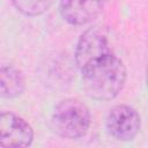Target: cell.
<instances>
[{
  "label": "cell",
  "mask_w": 148,
  "mask_h": 148,
  "mask_svg": "<svg viewBox=\"0 0 148 148\" xmlns=\"http://www.w3.org/2000/svg\"><path fill=\"white\" fill-rule=\"evenodd\" d=\"M91 116L88 106L77 98H65L56 106L51 116L52 130L68 140L80 139L89 130Z\"/></svg>",
  "instance_id": "cell-2"
},
{
  "label": "cell",
  "mask_w": 148,
  "mask_h": 148,
  "mask_svg": "<svg viewBox=\"0 0 148 148\" xmlns=\"http://www.w3.org/2000/svg\"><path fill=\"white\" fill-rule=\"evenodd\" d=\"M54 0H12L13 6L25 16H39L47 12Z\"/></svg>",
  "instance_id": "cell-8"
},
{
  "label": "cell",
  "mask_w": 148,
  "mask_h": 148,
  "mask_svg": "<svg viewBox=\"0 0 148 148\" xmlns=\"http://www.w3.org/2000/svg\"><path fill=\"white\" fill-rule=\"evenodd\" d=\"M106 0H60L61 17L72 25H83L91 22L102 12Z\"/></svg>",
  "instance_id": "cell-6"
},
{
  "label": "cell",
  "mask_w": 148,
  "mask_h": 148,
  "mask_svg": "<svg viewBox=\"0 0 148 148\" xmlns=\"http://www.w3.org/2000/svg\"><path fill=\"white\" fill-rule=\"evenodd\" d=\"M25 88L23 73L13 65L0 66V97L15 98L20 96Z\"/></svg>",
  "instance_id": "cell-7"
},
{
  "label": "cell",
  "mask_w": 148,
  "mask_h": 148,
  "mask_svg": "<svg viewBox=\"0 0 148 148\" xmlns=\"http://www.w3.org/2000/svg\"><path fill=\"white\" fill-rule=\"evenodd\" d=\"M82 87L96 101H111L123 90L126 82V67L112 52L104 54L81 69Z\"/></svg>",
  "instance_id": "cell-1"
},
{
  "label": "cell",
  "mask_w": 148,
  "mask_h": 148,
  "mask_svg": "<svg viewBox=\"0 0 148 148\" xmlns=\"http://www.w3.org/2000/svg\"><path fill=\"white\" fill-rule=\"evenodd\" d=\"M105 126L113 139L118 141H130L139 133L141 118L134 108L126 104H118L108 112Z\"/></svg>",
  "instance_id": "cell-3"
},
{
  "label": "cell",
  "mask_w": 148,
  "mask_h": 148,
  "mask_svg": "<svg viewBox=\"0 0 148 148\" xmlns=\"http://www.w3.org/2000/svg\"><path fill=\"white\" fill-rule=\"evenodd\" d=\"M32 140L34 131L25 119L14 112H0V147H28Z\"/></svg>",
  "instance_id": "cell-5"
},
{
  "label": "cell",
  "mask_w": 148,
  "mask_h": 148,
  "mask_svg": "<svg viewBox=\"0 0 148 148\" xmlns=\"http://www.w3.org/2000/svg\"><path fill=\"white\" fill-rule=\"evenodd\" d=\"M112 52L108 35L99 27L88 28L80 36L75 46V64L79 69L92 60Z\"/></svg>",
  "instance_id": "cell-4"
}]
</instances>
